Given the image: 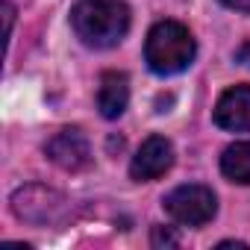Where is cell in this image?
<instances>
[{
	"mask_svg": "<svg viewBox=\"0 0 250 250\" xmlns=\"http://www.w3.org/2000/svg\"><path fill=\"white\" fill-rule=\"evenodd\" d=\"M77 39L91 50H109L130 30V6L124 0H80L71 9Z\"/></svg>",
	"mask_w": 250,
	"mask_h": 250,
	"instance_id": "1",
	"label": "cell"
},
{
	"mask_svg": "<svg viewBox=\"0 0 250 250\" xmlns=\"http://www.w3.org/2000/svg\"><path fill=\"white\" fill-rule=\"evenodd\" d=\"M197 44L194 36L188 33V27H183L180 21H159L145 42V62L153 74L159 77H171L186 71L194 62Z\"/></svg>",
	"mask_w": 250,
	"mask_h": 250,
	"instance_id": "2",
	"label": "cell"
},
{
	"mask_svg": "<svg viewBox=\"0 0 250 250\" xmlns=\"http://www.w3.org/2000/svg\"><path fill=\"white\" fill-rule=\"evenodd\" d=\"M165 212L183 224V227H203L215 218L218 212V197L212 188L206 186H197V183H188V186H177L165 200H162Z\"/></svg>",
	"mask_w": 250,
	"mask_h": 250,
	"instance_id": "3",
	"label": "cell"
},
{
	"mask_svg": "<svg viewBox=\"0 0 250 250\" xmlns=\"http://www.w3.org/2000/svg\"><path fill=\"white\" fill-rule=\"evenodd\" d=\"M68 200L47 186H24L12 194V212L27 224H53L65 215Z\"/></svg>",
	"mask_w": 250,
	"mask_h": 250,
	"instance_id": "4",
	"label": "cell"
},
{
	"mask_svg": "<svg viewBox=\"0 0 250 250\" xmlns=\"http://www.w3.org/2000/svg\"><path fill=\"white\" fill-rule=\"evenodd\" d=\"M174 165V145L165 136H150L133 156L130 162V177L136 183H150L168 174Z\"/></svg>",
	"mask_w": 250,
	"mask_h": 250,
	"instance_id": "5",
	"label": "cell"
},
{
	"mask_svg": "<svg viewBox=\"0 0 250 250\" xmlns=\"http://www.w3.org/2000/svg\"><path fill=\"white\" fill-rule=\"evenodd\" d=\"M44 153L53 165H59L62 171H83L88 168L91 162V147H88V139L77 130V127H68V130H59L47 145H44Z\"/></svg>",
	"mask_w": 250,
	"mask_h": 250,
	"instance_id": "6",
	"label": "cell"
},
{
	"mask_svg": "<svg viewBox=\"0 0 250 250\" xmlns=\"http://www.w3.org/2000/svg\"><path fill=\"white\" fill-rule=\"evenodd\" d=\"M215 124L229 133H250V85H232L218 97Z\"/></svg>",
	"mask_w": 250,
	"mask_h": 250,
	"instance_id": "7",
	"label": "cell"
},
{
	"mask_svg": "<svg viewBox=\"0 0 250 250\" xmlns=\"http://www.w3.org/2000/svg\"><path fill=\"white\" fill-rule=\"evenodd\" d=\"M130 103V80L121 71H106L97 85V109L106 121H115L124 115Z\"/></svg>",
	"mask_w": 250,
	"mask_h": 250,
	"instance_id": "8",
	"label": "cell"
},
{
	"mask_svg": "<svg viewBox=\"0 0 250 250\" xmlns=\"http://www.w3.org/2000/svg\"><path fill=\"white\" fill-rule=\"evenodd\" d=\"M221 174L229 183L250 186V142H235L221 156Z\"/></svg>",
	"mask_w": 250,
	"mask_h": 250,
	"instance_id": "9",
	"label": "cell"
},
{
	"mask_svg": "<svg viewBox=\"0 0 250 250\" xmlns=\"http://www.w3.org/2000/svg\"><path fill=\"white\" fill-rule=\"evenodd\" d=\"M150 244H153V247H177V244H180V235H177L171 227H153Z\"/></svg>",
	"mask_w": 250,
	"mask_h": 250,
	"instance_id": "10",
	"label": "cell"
},
{
	"mask_svg": "<svg viewBox=\"0 0 250 250\" xmlns=\"http://www.w3.org/2000/svg\"><path fill=\"white\" fill-rule=\"evenodd\" d=\"M227 9H235V12H250V0H221Z\"/></svg>",
	"mask_w": 250,
	"mask_h": 250,
	"instance_id": "11",
	"label": "cell"
},
{
	"mask_svg": "<svg viewBox=\"0 0 250 250\" xmlns=\"http://www.w3.org/2000/svg\"><path fill=\"white\" fill-rule=\"evenodd\" d=\"M235 59H238V62H244V65H250V44H244V47L235 53Z\"/></svg>",
	"mask_w": 250,
	"mask_h": 250,
	"instance_id": "12",
	"label": "cell"
}]
</instances>
